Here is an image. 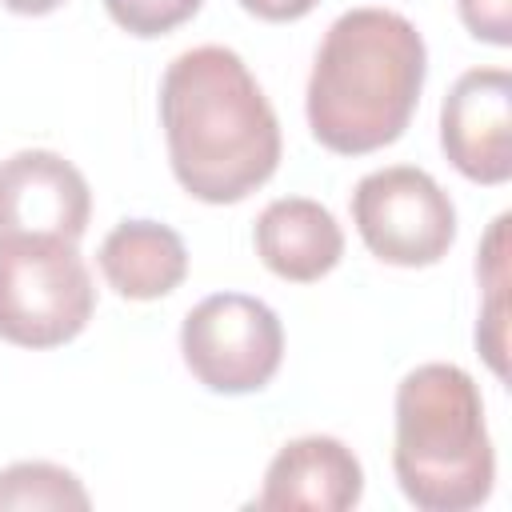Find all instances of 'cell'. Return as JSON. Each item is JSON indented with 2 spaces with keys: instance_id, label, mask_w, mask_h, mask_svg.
Listing matches in <instances>:
<instances>
[{
  "instance_id": "1",
  "label": "cell",
  "mask_w": 512,
  "mask_h": 512,
  "mask_svg": "<svg viewBox=\"0 0 512 512\" xmlns=\"http://www.w3.org/2000/svg\"><path fill=\"white\" fill-rule=\"evenodd\" d=\"M160 124L180 188L236 204L280 164V124L248 64L224 44L180 52L160 80Z\"/></svg>"
},
{
  "instance_id": "2",
  "label": "cell",
  "mask_w": 512,
  "mask_h": 512,
  "mask_svg": "<svg viewBox=\"0 0 512 512\" xmlns=\"http://www.w3.org/2000/svg\"><path fill=\"white\" fill-rule=\"evenodd\" d=\"M424 72V36L400 12L352 8L336 16L308 76L312 136L340 156L392 144L416 112Z\"/></svg>"
},
{
  "instance_id": "3",
  "label": "cell",
  "mask_w": 512,
  "mask_h": 512,
  "mask_svg": "<svg viewBox=\"0 0 512 512\" xmlns=\"http://www.w3.org/2000/svg\"><path fill=\"white\" fill-rule=\"evenodd\" d=\"M392 468L420 512H468L492 496L484 400L460 364H420L400 380Z\"/></svg>"
},
{
  "instance_id": "4",
  "label": "cell",
  "mask_w": 512,
  "mask_h": 512,
  "mask_svg": "<svg viewBox=\"0 0 512 512\" xmlns=\"http://www.w3.org/2000/svg\"><path fill=\"white\" fill-rule=\"evenodd\" d=\"M96 288L76 240L4 236L0 240V340L56 348L84 332Z\"/></svg>"
},
{
  "instance_id": "5",
  "label": "cell",
  "mask_w": 512,
  "mask_h": 512,
  "mask_svg": "<svg viewBox=\"0 0 512 512\" xmlns=\"http://www.w3.org/2000/svg\"><path fill=\"white\" fill-rule=\"evenodd\" d=\"M180 352L188 372L224 396L260 392L284 356L280 316L244 292L204 296L180 328Z\"/></svg>"
},
{
  "instance_id": "6",
  "label": "cell",
  "mask_w": 512,
  "mask_h": 512,
  "mask_svg": "<svg viewBox=\"0 0 512 512\" xmlns=\"http://www.w3.org/2000/svg\"><path fill=\"white\" fill-rule=\"evenodd\" d=\"M352 224L372 256L400 268L436 264L456 240L448 192L412 164L368 172L352 192Z\"/></svg>"
},
{
  "instance_id": "7",
  "label": "cell",
  "mask_w": 512,
  "mask_h": 512,
  "mask_svg": "<svg viewBox=\"0 0 512 512\" xmlns=\"http://www.w3.org/2000/svg\"><path fill=\"white\" fill-rule=\"evenodd\" d=\"M88 216H92L88 180L60 152L24 148L0 160V240L4 236L80 240Z\"/></svg>"
},
{
  "instance_id": "8",
  "label": "cell",
  "mask_w": 512,
  "mask_h": 512,
  "mask_svg": "<svg viewBox=\"0 0 512 512\" xmlns=\"http://www.w3.org/2000/svg\"><path fill=\"white\" fill-rule=\"evenodd\" d=\"M444 156L476 184L512 176V76L504 68L464 72L440 108Z\"/></svg>"
},
{
  "instance_id": "9",
  "label": "cell",
  "mask_w": 512,
  "mask_h": 512,
  "mask_svg": "<svg viewBox=\"0 0 512 512\" xmlns=\"http://www.w3.org/2000/svg\"><path fill=\"white\" fill-rule=\"evenodd\" d=\"M360 492H364V468L348 444H340L336 436H300L272 456L256 508L344 512L360 504Z\"/></svg>"
},
{
  "instance_id": "10",
  "label": "cell",
  "mask_w": 512,
  "mask_h": 512,
  "mask_svg": "<svg viewBox=\"0 0 512 512\" xmlns=\"http://www.w3.org/2000/svg\"><path fill=\"white\" fill-rule=\"evenodd\" d=\"M256 256L280 280L308 284L332 272L344 256V232L336 216L308 196H280L256 216Z\"/></svg>"
},
{
  "instance_id": "11",
  "label": "cell",
  "mask_w": 512,
  "mask_h": 512,
  "mask_svg": "<svg viewBox=\"0 0 512 512\" xmlns=\"http://www.w3.org/2000/svg\"><path fill=\"white\" fill-rule=\"evenodd\" d=\"M104 280L128 300L168 296L188 272V248L180 232L156 220H124L100 244Z\"/></svg>"
},
{
  "instance_id": "12",
  "label": "cell",
  "mask_w": 512,
  "mask_h": 512,
  "mask_svg": "<svg viewBox=\"0 0 512 512\" xmlns=\"http://www.w3.org/2000/svg\"><path fill=\"white\" fill-rule=\"evenodd\" d=\"M92 500L84 484L48 460H20L0 472V508H76L84 512Z\"/></svg>"
},
{
  "instance_id": "13",
  "label": "cell",
  "mask_w": 512,
  "mask_h": 512,
  "mask_svg": "<svg viewBox=\"0 0 512 512\" xmlns=\"http://www.w3.org/2000/svg\"><path fill=\"white\" fill-rule=\"evenodd\" d=\"M104 8L132 36H164L196 16L200 0H104Z\"/></svg>"
},
{
  "instance_id": "14",
  "label": "cell",
  "mask_w": 512,
  "mask_h": 512,
  "mask_svg": "<svg viewBox=\"0 0 512 512\" xmlns=\"http://www.w3.org/2000/svg\"><path fill=\"white\" fill-rule=\"evenodd\" d=\"M464 28L496 48L512 44V0H456Z\"/></svg>"
},
{
  "instance_id": "15",
  "label": "cell",
  "mask_w": 512,
  "mask_h": 512,
  "mask_svg": "<svg viewBox=\"0 0 512 512\" xmlns=\"http://www.w3.org/2000/svg\"><path fill=\"white\" fill-rule=\"evenodd\" d=\"M240 8L252 12V16H260V20L280 24V20H300V16H308V12L316 8V0H240Z\"/></svg>"
},
{
  "instance_id": "16",
  "label": "cell",
  "mask_w": 512,
  "mask_h": 512,
  "mask_svg": "<svg viewBox=\"0 0 512 512\" xmlns=\"http://www.w3.org/2000/svg\"><path fill=\"white\" fill-rule=\"evenodd\" d=\"M8 12H20V16H44V12H56L64 0H0Z\"/></svg>"
}]
</instances>
